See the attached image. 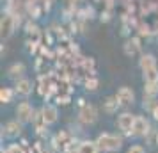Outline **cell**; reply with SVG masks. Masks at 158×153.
Wrapping results in <instances>:
<instances>
[{"label": "cell", "instance_id": "30bf717a", "mask_svg": "<svg viewBox=\"0 0 158 153\" xmlns=\"http://www.w3.org/2000/svg\"><path fill=\"white\" fill-rule=\"evenodd\" d=\"M75 153H100V148L96 144V141L91 139H84L77 144V151Z\"/></svg>", "mask_w": 158, "mask_h": 153}, {"label": "cell", "instance_id": "4fadbf2b", "mask_svg": "<svg viewBox=\"0 0 158 153\" xmlns=\"http://www.w3.org/2000/svg\"><path fill=\"white\" fill-rule=\"evenodd\" d=\"M139 68L142 71L151 70V68H156V59H155V55L153 53H144V55H140V59H139Z\"/></svg>", "mask_w": 158, "mask_h": 153}, {"label": "cell", "instance_id": "5b68a950", "mask_svg": "<svg viewBox=\"0 0 158 153\" xmlns=\"http://www.w3.org/2000/svg\"><path fill=\"white\" fill-rule=\"evenodd\" d=\"M151 130V125L149 121L146 119L144 116H137L135 117V123H133V128L130 132V135H133V137H146Z\"/></svg>", "mask_w": 158, "mask_h": 153}, {"label": "cell", "instance_id": "7c38bea8", "mask_svg": "<svg viewBox=\"0 0 158 153\" xmlns=\"http://www.w3.org/2000/svg\"><path fill=\"white\" fill-rule=\"evenodd\" d=\"M25 71H27V68H25V64H23V62H15V64H11V66H9L7 75H9V79L20 80V79H23Z\"/></svg>", "mask_w": 158, "mask_h": 153}, {"label": "cell", "instance_id": "ac0fdd59", "mask_svg": "<svg viewBox=\"0 0 158 153\" xmlns=\"http://www.w3.org/2000/svg\"><path fill=\"white\" fill-rule=\"evenodd\" d=\"M144 139H146V144L148 146H158V130L156 128H151L149 134Z\"/></svg>", "mask_w": 158, "mask_h": 153}, {"label": "cell", "instance_id": "6da1fadb", "mask_svg": "<svg viewBox=\"0 0 158 153\" xmlns=\"http://www.w3.org/2000/svg\"><path fill=\"white\" fill-rule=\"evenodd\" d=\"M96 144L100 148V151H107V153H114L119 151L123 148V137L117 134H108L103 132L96 137Z\"/></svg>", "mask_w": 158, "mask_h": 153}, {"label": "cell", "instance_id": "3957f363", "mask_svg": "<svg viewBox=\"0 0 158 153\" xmlns=\"http://www.w3.org/2000/svg\"><path fill=\"white\" fill-rule=\"evenodd\" d=\"M34 114H36V110L32 109V105L29 102H22L18 103V107H16V117H18V121L20 123H32V119H34Z\"/></svg>", "mask_w": 158, "mask_h": 153}, {"label": "cell", "instance_id": "8fae6325", "mask_svg": "<svg viewBox=\"0 0 158 153\" xmlns=\"http://www.w3.org/2000/svg\"><path fill=\"white\" fill-rule=\"evenodd\" d=\"M15 91H16V95H20V96H29L30 93H32V82L23 77L20 80H16Z\"/></svg>", "mask_w": 158, "mask_h": 153}, {"label": "cell", "instance_id": "ffe728a7", "mask_svg": "<svg viewBox=\"0 0 158 153\" xmlns=\"http://www.w3.org/2000/svg\"><path fill=\"white\" fill-rule=\"evenodd\" d=\"M2 153H27V150H25V146L22 144H9L7 150Z\"/></svg>", "mask_w": 158, "mask_h": 153}, {"label": "cell", "instance_id": "7402d4cb", "mask_svg": "<svg viewBox=\"0 0 158 153\" xmlns=\"http://www.w3.org/2000/svg\"><path fill=\"white\" fill-rule=\"evenodd\" d=\"M126 153H146V148L142 144H131L126 150Z\"/></svg>", "mask_w": 158, "mask_h": 153}, {"label": "cell", "instance_id": "44dd1931", "mask_svg": "<svg viewBox=\"0 0 158 153\" xmlns=\"http://www.w3.org/2000/svg\"><path fill=\"white\" fill-rule=\"evenodd\" d=\"M156 93H158V82L156 84H146V86H144V95L155 96Z\"/></svg>", "mask_w": 158, "mask_h": 153}, {"label": "cell", "instance_id": "ba28073f", "mask_svg": "<svg viewBox=\"0 0 158 153\" xmlns=\"http://www.w3.org/2000/svg\"><path fill=\"white\" fill-rule=\"evenodd\" d=\"M23 132V123H20L18 119L16 121H9L6 123V126H2V135H6V137H18V135H22Z\"/></svg>", "mask_w": 158, "mask_h": 153}, {"label": "cell", "instance_id": "9a60e30c", "mask_svg": "<svg viewBox=\"0 0 158 153\" xmlns=\"http://www.w3.org/2000/svg\"><path fill=\"white\" fill-rule=\"evenodd\" d=\"M119 107H121V105H119V102H117L115 96H107V98L103 100V110H105L107 114H115Z\"/></svg>", "mask_w": 158, "mask_h": 153}, {"label": "cell", "instance_id": "603a6c76", "mask_svg": "<svg viewBox=\"0 0 158 153\" xmlns=\"http://www.w3.org/2000/svg\"><path fill=\"white\" fill-rule=\"evenodd\" d=\"M69 100H71V96H69V95H59L57 96V103H59V105H68Z\"/></svg>", "mask_w": 158, "mask_h": 153}, {"label": "cell", "instance_id": "5bb4252c", "mask_svg": "<svg viewBox=\"0 0 158 153\" xmlns=\"http://www.w3.org/2000/svg\"><path fill=\"white\" fill-rule=\"evenodd\" d=\"M140 52V39L139 37H131L124 43V53L126 55H137Z\"/></svg>", "mask_w": 158, "mask_h": 153}, {"label": "cell", "instance_id": "484cf974", "mask_svg": "<svg viewBox=\"0 0 158 153\" xmlns=\"http://www.w3.org/2000/svg\"><path fill=\"white\" fill-rule=\"evenodd\" d=\"M71 153H75V151H71Z\"/></svg>", "mask_w": 158, "mask_h": 153}, {"label": "cell", "instance_id": "8992f818", "mask_svg": "<svg viewBox=\"0 0 158 153\" xmlns=\"http://www.w3.org/2000/svg\"><path fill=\"white\" fill-rule=\"evenodd\" d=\"M115 98H117V102H119L121 107H128V105H133V102H135V93L128 86H123V87L117 89Z\"/></svg>", "mask_w": 158, "mask_h": 153}, {"label": "cell", "instance_id": "d4e9b609", "mask_svg": "<svg viewBox=\"0 0 158 153\" xmlns=\"http://www.w3.org/2000/svg\"><path fill=\"white\" fill-rule=\"evenodd\" d=\"M46 2H52V0H46Z\"/></svg>", "mask_w": 158, "mask_h": 153}, {"label": "cell", "instance_id": "7a4b0ae2", "mask_svg": "<svg viewBox=\"0 0 158 153\" xmlns=\"http://www.w3.org/2000/svg\"><path fill=\"white\" fill-rule=\"evenodd\" d=\"M78 121L84 126H91L98 121V109L94 107L93 103H87L82 109L78 110Z\"/></svg>", "mask_w": 158, "mask_h": 153}, {"label": "cell", "instance_id": "2e32d148", "mask_svg": "<svg viewBox=\"0 0 158 153\" xmlns=\"http://www.w3.org/2000/svg\"><path fill=\"white\" fill-rule=\"evenodd\" d=\"M142 75H144V82L146 84H156L158 82V68L146 70V71H142Z\"/></svg>", "mask_w": 158, "mask_h": 153}, {"label": "cell", "instance_id": "9c48e42d", "mask_svg": "<svg viewBox=\"0 0 158 153\" xmlns=\"http://www.w3.org/2000/svg\"><path fill=\"white\" fill-rule=\"evenodd\" d=\"M41 112H43V117H44V121H46V125L57 123V119H59V110H57V107H55V105L46 103L43 109H41Z\"/></svg>", "mask_w": 158, "mask_h": 153}, {"label": "cell", "instance_id": "52a82bcc", "mask_svg": "<svg viewBox=\"0 0 158 153\" xmlns=\"http://www.w3.org/2000/svg\"><path fill=\"white\" fill-rule=\"evenodd\" d=\"M15 27H16V20L13 18V16L11 15H4L2 16V20H0V34H2L4 39L9 37L13 32H15Z\"/></svg>", "mask_w": 158, "mask_h": 153}, {"label": "cell", "instance_id": "cb8c5ba5", "mask_svg": "<svg viewBox=\"0 0 158 153\" xmlns=\"http://www.w3.org/2000/svg\"><path fill=\"white\" fill-rule=\"evenodd\" d=\"M151 116H153V119H155V121H158V105L151 110Z\"/></svg>", "mask_w": 158, "mask_h": 153}, {"label": "cell", "instance_id": "d6986e66", "mask_svg": "<svg viewBox=\"0 0 158 153\" xmlns=\"http://www.w3.org/2000/svg\"><path fill=\"white\" fill-rule=\"evenodd\" d=\"M84 86H85L87 91H96V89H98V86H100V80H98L96 77H89V79L84 82Z\"/></svg>", "mask_w": 158, "mask_h": 153}, {"label": "cell", "instance_id": "e0dca14e", "mask_svg": "<svg viewBox=\"0 0 158 153\" xmlns=\"http://www.w3.org/2000/svg\"><path fill=\"white\" fill-rule=\"evenodd\" d=\"M15 89L11 87H2V91H0V102L2 103H11L13 102V96H15Z\"/></svg>", "mask_w": 158, "mask_h": 153}, {"label": "cell", "instance_id": "277c9868", "mask_svg": "<svg viewBox=\"0 0 158 153\" xmlns=\"http://www.w3.org/2000/svg\"><path fill=\"white\" fill-rule=\"evenodd\" d=\"M135 114H131V112H121L119 116H117V121H115V125H117V128L123 132V134H126V135H130V132H131V128H133V123H135Z\"/></svg>", "mask_w": 158, "mask_h": 153}]
</instances>
